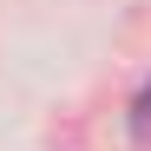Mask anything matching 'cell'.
Wrapping results in <instances>:
<instances>
[{
	"label": "cell",
	"mask_w": 151,
	"mask_h": 151,
	"mask_svg": "<svg viewBox=\"0 0 151 151\" xmlns=\"http://www.w3.org/2000/svg\"><path fill=\"white\" fill-rule=\"evenodd\" d=\"M138 125H151V86H145V99H138Z\"/></svg>",
	"instance_id": "1"
}]
</instances>
